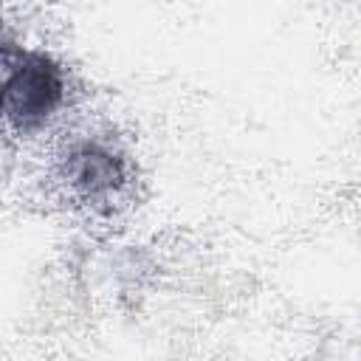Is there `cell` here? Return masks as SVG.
Here are the masks:
<instances>
[{"label":"cell","instance_id":"obj_2","mask_svg":"<svg viewBox=\"0 0 361 361\" xmlns=\"http://www.w3.org/2000/svg\"><path fill=\"white\" fill-rule=\"evenodd\" d=\"M65 178L82 197L102 200L124 186L127 166L121 155L99 144H82L65 158Z\"/></svg>","mask_w":361,"mask_h":361},{"label":"cell","instance_id":"obj_1","mask_svg":"<svg viewBox=\"0 0 361 361\" xmlns=\"http://www.w3.org/2000/svg\"><path fill=\"white\" fill-rule=\"evenodd\" d=\"M59 65L11 42H0V121L17 133L37 130L62 102Z\"/></svg>","mask_w":361,"mask_h":361}]
</instances>
